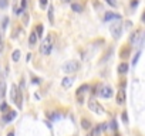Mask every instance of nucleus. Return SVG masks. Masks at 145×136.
I'll list each match as a JSON object with an SVG mask.
<instances>
[{"label":"nucleus","mask_w":145,"mask_h":136,"mask_svg":"<svg viewBox=\"0 0 145 136\" xmlns=\"http://www.w3.org/2000/svg\"><path fill=\"white\" fill-rule=\"evenodd\" d=\"M54 40H56V34L54 33H50L47 34V37L43 40V43L40 46V53L43 55H48L53 50V46H54Z\"/></svg>","instance_id":"f257e3e1"},{"label":"nucleus","mask_w":145,"mask_h":136,"mask_svg":"<svg viewBox=\"0 0 145 136\" xmlns=\"http://www.w3.org/2000/svg\"><path fill=\"white\" fill-rule=\"evenodd\" d=\"M80 70V62L76 60H70L67 61V62H64L63 64V71L67 72V74H74V72H77Z\"/></svg>","instance_id":"f03ea898"},{"label":"nucleus","mask_w":145,"mask_h":136,"mask_svg":"<svg viewBox=\"0 0 145 136\" xmlns=\"http://www.w3.org/2000/svg\"><path fill=\"white\" fill-rule=\"evenodd\" d=\"M88 109H90L91 112L97 114V115H102V114H104V108H102L101 105L98 104L97 101H94V99L88 101Z\"/></svg>","instance_id":"7ed1b4c3"},{"label":"nucleus","mask_w":145,"mask_h":136,"mask_svg":"<svg viewBox=\"0 0 145 136\" xmlns=\"http://www.w3.org/2000/svg\"><path fill=\"white\" fill-rule=\"evenodd\" d=\"M110 31H111V34L114 36V38H118V37L121 36V31H122V24H121L120 21L113 23L111 27H110Z\"/></svg>","instance_id":"20e7f679"},{"label":"nucleus","mask_w":145,"mask_h":136,"mask_svg":"<svg viewBox=\"0 0 145 136\" xmlns=\"http://www.w3.org/2000/svg\"><path fill=\"white\" fill-rule=\"evenodd\" d=\"M90 86L87 85V84H83V85L77 89V98H78V104H83V95L85 94V91L88 89Z\"/></svg>","instance_id":"39448f33"},{"label":"nucleus","mask_w":145,"mask_h":136,"mask_svg":"<svg viewBox=\"0 0 145 136\" xmlns=\"http://www.w3.org/2000/svg\"><path fill=\"white\" fill-rule=\"evenodd\" d=\"M100 97L111 98L113 97V88H111V86H102L101 89H100Z\"/></svg>","instance_id":"423d86ee"},{"label":"nucleus","mask_w":145,"mask_h":136,"mask_svg":"<svg viewBox=\"0 0 145 136\" xmlns=\"http://www.w3.org/2000/svg\"><path fill=\"white\" fill-rule=\"evenodd\" d=\"M111 20H121V16L113 11H107L104 16V21H111Z\"/></svg>","instance_id":"0eeeda50"},{"label":"nucleus","mask_w":145,"mask_h":136,"mask_svg":"<svg viewBox=\"0 0 145 136\" xmlns=\"http://www.w3.org/2000/svg\"><path fill=\"white\" fill-rule=\"evenodd\" d=\"M125 102V91L124 89H120L117 92V104L118 105H122Z\"/></svg>","instance_id":"6e6552de"},{"label":"nucleus","mask_w":145,"mask_h":136,"mask_svg":"<svg viewBox=\"0 0 145 136\" xmlns=\"http://www.w3.org/2000/svg\"><path fill=\"white\" fill-rule=\"evenodd\" d=\"M16 111H9L7 114H4V116H3V121L4 122H11L13 119L16 118Z\"/></svg>","instance_id":"1a4fd4ad"},{"label":"nucleus","mask_w":145,"mask_h":136,"mask_svg":"<svg viewBox=\"0 0 145 136\" xmlns=\"http://www.w3.org/2000/svg\"><path fill=\"white\" fill-rule=\"evenodd\" d=\"M72 82H74V78H71V77H65V78H63L61 85L64 86V88H70V86L72 85Z\"/></svg>","instance_id":"9d476101"},{"label":"nucleus","mask_w":145,"mask_h":136,"mask_svg":"<svg viewBox=\"0 0 145 136\" xmlns=\"http://www.w3.org/2000/svg\"><path fill=\"white\" fill-rule=\"evenodd\" d=\"M17 94H19V88H17V85H11V88H10V97H11V101L13 102H16V98H17Z\"/></svg>","instance_id":"9b49d317"},{"label":"nucleus","mask_w":145,"mask_h":136,"mask_svg":"<svg viewBox=\"0 0 145 136\" xmlns=\"http://www.w3.org/2000/svg\"><path fill=\"white\" fill-rule=\"evenodd\" d=\"M6 95V82L3 78H0V98H3Z\"/></svg>","instance_id":"f8f14e48"},{"label":"nucleus","mask_w":145,"mask_h":136,"mask_svg":"<svg viewBox=\"0 0 145 136\" xmlns=\"http://www.w3.org/2000/svg\"><path fill=\"white\" fill-rule=\"evenodd\" d=\"M130 50H131V48H130V47H122V48H121V51H120V57L121 58H127L128 57V55H130Z\"/></svg>","instance_id":"ddd939ff"},{"label":"nucleus","mask_w":145,"mask_h":136,"mask_svg":"<svg viewBox=\"0 0 145 136\" xmlns=\"http://www.w3.org/2000/svg\"><path fill=\"white\" fill-rule=\"evenodd\" d=\"M37 38H39V37H37L36 31H33L31 34H30V37H29V44H30V47H33L34 44L37 43Z\"/></svg>","instance_id":"4468645a"},{"label":"nucleus","mask_w":145,"mask_h":136,"mask_svg":"<svg viewBox=\"0 0 145 136\" xmlns=\"http://www.w3.org/2000/svg\"><path fill=\"white\" fill-rule=\"evenodd\" d=\"M71 10L76 11V13H81V11H83V6H81L80 3H72L71 4Z\"/></svg>","instance_id":"2eb2a0df"},{"label":"nucleus","mask_w":145,"mask_h":136,"mask_svg":"<svg viewBox=\"0 0 145 136\" xmlns=\"http://www.w3.org/2000/svg\"><path fill=\"white\" fill-rule=\"evenodd\" d=\"M127 71H128V64L127 62H122V64L118 65V72H120V74H125Z\"/></svg>","instance_id":"dca6fc26"},{"label":"nucleus","mask_w":145,"mask_h":136,"mask_svg":"<svg viewBox=\"0 0 145 136\" xmlns=\"http://www.w3.org/2000/svg\"><path fill=\"white\" fill-rule=\"evenodd\" d=\"M81 126H83V129H85V130H88V129L91 128V122L88 121V119L83 118V119H81Z\"/></svg>","instance_id":"f3484780"},{"label":"nucleus","mask_w":145,"mask_h":136,"mask_svg":"<svg viewBox=\"0 0 145 136\" xmlns=\"http://www.w3.org/2000/svg\"><path fill=\"white\" fill-rule=\"evenodd\" d=\"M43 33H44L43 24H39V26L36 27V34H37V37H43Z\"/></svg>","instance_id":"a211bd4d"},{"label":"nucleus","mask_w":145,"mask_h":136,"mask_svg":"<svg viewBox=\"0 0 145 136\" xmlns=\"http://www.w3.org/2000/svg\"><path fill=\"white\" fill-rule=\"evenodd\" d=\"M138 36H139V31H135V33H132V34H131V37H130V43L131 44H134L135 41H137V38H138Z\"/></svg>","instance_id":"6ab92c4d"},{"label":"nucleus","mask_w":145,"mask_h":136,"mask_svg":"<svg viewBox=\"0 0 145 136\" xmlns=\"http://www.w3.org/2000/svg\"><path fill=\"white\" fill-rule=\"evenodd\" d=\"M11 58H13V61H19V60H20V50H14V51H13Z\"/></svg>","instance_id":"aec40b11"},{"label":"nucleus","mask_w":145,"mask_h":136,"mask_svg":"<svg viewBox=\"0 0 145 136\" xmlns=\"http://www.w3.org/2000/svg\"><path fill=\"white\" fill-rule=\"evenodd\" d=\"M53 11H54V10H53V7L48 9V20H50V23L54 21V16H53Z\"/></svg>","instance_id":"412c9836"},{"label":"nucleus","mask_w":145,"mask_h":136,"mask_svg":"<svg viewBox=\"0 0 145 136\" xmlns=\"http://www.w3.org/2000/svg\"><path fill=\"white\" fill-rule=\"evenodd\" d=\"M139 55H141V53H139V51H138L137 54H135V57H134V60H132V65H137V62H138V58H139Z\"/></svg>","instance_id":"4be33fe9"},{"label":"nucleus","mask_w":145,"mask_h":136,"mask_svg":"<svg viewBox=\"0 0 145 136\" xmlns=\"http://www.w3.org/2000/svg\"><path fill=\"white\" fill-rule=\"evenodd\" d=\"M47 3H48V0H40V7L46 9V7H47Z\"/></svg>","instance_id":"5701e85b"},{"label":"nucleus","mask_w":145,"mask_h":136,"mask_svg":"<svg viewBox=\"0 0 145 136\" xmlns=\"http://www.w3.org/2000/svg\"><path fill=\"white\" fill-rule=\"evenodd\" d=\"M7 7V0H0V9H6Z\"/></svg>","instance_id":"b1692460"},{"label":"nucleus","mask_w":145,"mask_h":136,"mask_svg":"<svg viewBox=\"0 0 145 136\" xmlns=\"http://www.w3.org/2000/svg\"><path fill=\"white\" fill-rule=\"evenodd\" d=\"M105 2H107L110 6H113V7H117V2H115V0H105Z\"/></svg>","instance_id":"393cba45"},{"label":"nucleus","mask_w":145,"mask_h":136,"mask_svg":"<svg viewBox=\"0 0 145 136\" xmlns=\"http://www.w3.org/2000/svg\"><path fill=\"white\" fill-rule=\"evenodd\" d=\"M121 118H122L124 122H128V118H127V112H122V115H121Z\"/></svg>","instance_id":"a878e982"},{"label":"nucleus","mask_w":145,"mask_h":136,"mask_svg":"<svg viewBox=\"0 0 145 136\" xmlns=\"http://www.w3.org/2000/svg\"><path fill=\"white\" fill-rule=\"evenodd\" d=\"M7 21H9V18L4 17L3 18V29H6V27H7Z\"/></svg>","instance_id":"bb28decb"},{"label":"nucleus","mask_w":145,"mask_h":136,"mask_svg":"<svg viewBox=\"0 0 145 136\" xmlns=\"http://www.w3.org/2000/svg\"><path fill=\"white\" fill-rule=\"evenodd\" d=\"M6 109H7V104H2V106H0V111H6Z\"/></svg>","instance_id":"cd10ccee"},{"label":"nucleus","mask_w":145,"mask_h":136,"mask_svg":"<svg viewBox=\"0 0 145 136\" xmlns=\"http://www.w3.org/2000/svg\"><path fill=\"white\" fill-rule=\"evenodd\" d=\"M23 11H24V9H22V7H20V9H17V10H16V14H22V13H23Z\"/></svg>","instance_id":"c85d7f7f"},{"label":"nucleus","mask_w":145,"mask_h":136,"mask_svg":"<svg viewBox=\"0 0 145 136\" xmlns=\"http://www.w3.org/2000/svg\"><path fill=\"white\" fill-rule=\"evenodd\" d=\"M111 128H113V129H117V122H115V121L111 122Z\"/></svg>","instance_id":"c756f323"},{"label":"nucleus","mask_w":145,"mask_h":136,"mask_svg":"<svg viewBox=\"0 0 145 136\" xmlns=\"http://www.w3.org/2000/svg\"><path fill=\"white\" fill-rule=\"evenodd\" d=\"M22 9H26V0H22Z\"/></svg>","instance_id":"7c9ffc66"},{"label":"nucleus","mask_w":145,"mask_h":136,"mask_svg":"<svg viewBox=\"0 0 145 136\" xmlns=\"http://www.w3.org/2000/svg\"><path fill=\"white\" fill-rule=\"evenodd\" d=\"M137 4H138V2H137V0H134V2H132V3H131V6H132V7H135V6H137Z\"/></svg>","instance_id":"2f4dec72"},{"label":"nucleus","mask_w":145,"mask_h":136,"mask_svg":"<svg viewBox=\"0 0 145 136\" xmlns=\"http://www.w3.org/2000/svg\"><path fill=\"white\" fill-rule=\"evenodd\" d=\"M31 81H33V82H34V84H39V78H33Z\"/></svg>","instance_id":"473e14b6"},{"label":"nucleus","mask_w":145,"mask_h":136,"mask_svg":"<svg viewBox=\"0 0 145 136\" xmlns=\"http://www.w3.org/2000/svg\"><path fill=\"white\" fill-rule=\"evenodd\" d=\"M7 136H14V133H13V132H10V133H7Z\"/></svg>","instance_id":"72a5a7b5"},{"label":"nucleus","mask_w":145,"mask_h":136,"mask_svg":"<svg viewBox=\"0 0 145 136\" xmlns=\"http://www.w3.org/2000/svg\"><path fill=\"white\" fill-rule=\"evenodd\" d=\"M142 21H145V13H144V16H142Z\"/></svg>","instance_id":"f704fd0d"},{"label":"nucleus","mask_w":145,"mask_h":136,"mask_svg":"<svg viewBox=\"0 0 145 136\" xmlns=\"http://www.w3.org/2000/svg\"><path fill=\"white\" fill-rule=\"evenodd\" d=\"M61 2H64V3H68L70 0H61Z\"/></svg>","instance_id":"c9c22d12"},{"label":"nucleus","mask_w":145,"mask_h":136,"mask_svg":"<svg viewBox=\"0 0 145 136\" xmlns=\"http://www.w3.org/2000/svg\"><path fill=\"white\" fill-rule=\"evenodd\" d=\"M0 51H2V47H0Z\"/></svg>","instance_id":"e433bc0d"}]
</instances>
